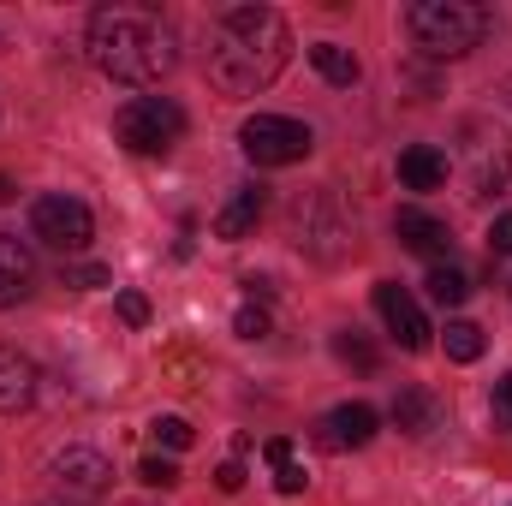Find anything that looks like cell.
Wrapping results in <instances>:
<instances>
[{
  "label": "cell",
  "mask_w": 512,
  "mask_h": 506,
  "mask_svg": "<svg viewBox=\"0 0 512 506\" xmlns=\"http://www.w3.org/2000/svg\"><path fill=\"white\" fill-rule=\"evenodd\" d=\"M292 30L274 6H233L209 30V78L227 96H256L286 72Z\"/></svg>",
  "instance_id": "1"
},
{
  "label": "cell",
  "mask_w": 512,
  "mask_h": 506,
  "mask_svg": "<svg viewBox=\"0 0 512 506\" xmlns=\"http://www.w3.org/2000/svg\"><path fill=\"white\" fill-rule=\"evenodd\" d=\"M90 60H96L102 78L149 90L179 66V36L149 6H102L90 18Z\"/></svg>",
  "instance_id": "2"
},
{
  "label": "cell",
  "mask_w": 512,
  "mask_h": 506,
  "mask_svg": "<svg viewBox=\"0 0 512 506\" xmlns=\"http://www.w3.org/2000/svg\"><path fill=\"white\" fill-rule=\"evenodd\" d=\"M405 30L423 54L435 60H465L471 48H483V36L495 30V12L477 0H417L405 12Z\"/></svg>",
  "instance_id": "3"
},
{
  "label": "cell",
  "mask_w": 512,
  "mask_h": 506,
  "mask_svg": "<svg viewBox=\"0 0 512 506\" xmlns=\"http://www.w3.org/2000/svg\"><path fill=\"white\" fill-rule=\"evenodd\" d=\"M292 239H298V251H310L316 262H340L352 251V215L334 197V185H316V191H304L292 203Z\"/></svg>",
  "instance_id": "4"
},
{
  "label": "cell",
  "mask_w": 512,
  "mask_h": 506,
  "mask_svg": "<svg viewBox=\"0 0 512 506\" xmlns=\"http://www.w3.org/2000/svg\"><path fill=\"white\" fill-rule=\"evenodd\" d=\"M114 137L126 143L131 155H167L185 137V108L167 96H137L114 114Z\"/></svg>",
  "instance_id": "5"
},
{
  "label": "cell",
  "mask_w": 512,
  "mask_h": 506,
  "mask_svg": "<svg viewBox=\"0 0 512 506\" xmlns=\"http://www.w3.org/2000/svg\"><path fill=\"white\" fill-rule=\"evenodd\" d=\"M239 143H245V155L256 167H292L316 149V131L304 120H286V114H251L239 126Z\"/></svg>",
  "instance_id": "6"
},
{
  "label": "cell",
  "mask_w": 512,
  "mask_h": 506,
  "mask_svg": "<svg viewBox=\"0 0 512 506\" xmlns=\"http://www.w3.org/2000/svg\"><path fill=\"white\" fill-rule=\"evenodd\" d=\"M30 233L48 245V251H84L90 239H96V215L78 203V197H66V191H54V197H36V209H30Z\"/></svg>",
  "instance_id": "7"
},
{
  "label": "cell",
  "mask_w": 512,
  "mask_h": 506,
  "mask_svg": "<svg viewBox=\"0 0 512 506\" xmlns=\"http://www.w3.org/2000/svg\"><path fill=\"white\" fill-rule=\"evenodd\" d=\"M48 483H54V495L90 506L114 489V465H108V453H96V447H66V453L48 465Z\"/></svg>",
  "instance_id": "8"
},
{
  "label": "cell",
  "mask_w": 512,
  "mask_h": 506,
  "mask_svg": "<svg viewBox=\"0 0 512 506\" xmlns=\"http://www.w3.org/2000/svg\"><path fill=\"white\" fill-rule=\"evenodd\" d=\"M376 310H382L387 334H393V340H399L405 352H423V346H429V334H435V328L423 322L417 298H411V292H405L399 280H382V286H376Z\"/></svg>",
  "instance_id": "9"
},
{
  "label": "cell",
  "mask_w": 512,
  "mask_h": 506,
  "mask_svg": "<svg viewBox=\"0 0 512 506\" xmlns=\"http://www.w3.org/2000/svg\"><path fill=\"white\" fill-rule=\"evenodd\" d=\"M376 405H364V399H352V405H334L322 423H316V441L328 447V453H346V447H370L376 441Z\"/></svg>",
  "instance_id": "10"
},
{
  "label": "cell",
  "mask_w": 512,
  "mask_h": 506,
  "mask_svg": "<svg viewBox=\"0 0 512 506\" xmlns=\"http://www.w3.org/2000/svg\"><path fill=\"white\" fill-rule=\"evenodd\" d=\"M36 387H42V370L18 352V346H0V417H18L36 405Z\"/></svg>",
  "instance_id": "11"
},
{
  "label": "cell",
  "mask_w": 512,
  "mask_h": 506,
  "mask_svg": "<svg viewBox=\"0 0 512 506\" xmlns=\"http://www.w3.org/2000/svg\"><path fill=\"white\" fill-rule=\"evenodd\" d=\"M393 233H399L405 251H417V256H447L453 251V227L435 221L429 209H399V215H393Z\"/></svg>",
  "instance_id": "12"
},
{
  "label": "cell",
  "mask_w": 512,
  "mask_h": 506,
  "mask_svg": "<svg viewBox=\"0 0 512 506\" xmlns=\"http://www.w3.org/2000/svg\"><path fill=\"white\" fill-rule=\"evenodd\" d=\"M30 286H36V256H30V245H18L12 233H0V310L24 304Z\"/></svg>",
  "instance_id": "13"
},
{
  "label": "cell",
  "mask_w": 512,
  "mask_h": 506,
  "mask_svg": "<svg viewBox=\"0 0 512 506\" xmlns=\"http://www.w3.org/2000/svg\"><path fill=\"white\" fill-rule=\"evenodd\" d=\"M387 417H393V429H399V435H411V441H417V435H429V429L441 423V405H435V393H429V387H399V393H393V405H387Z\"/></svg>",
  "instance_id": "14"
},
{
  "label": "cell",
  "mask_w": 512,
  "mask_h": 506,
  "mask_svg": "<svg viewBox=\"0 0 512 506\" xmlns=\"http://www.w3.org/2000/svg\"><path fill=\"white\" fill-rule=\"evenodd\" d=\"M399 185H405V191H441V185H447V155H441L435 143L399 149Z\"/></svg>",
  "instance_id": "15"
},
{
  "label": "cell",
  "mask_w": 512,
  "mask_h": 506,
  "mask_svg": "<svg viewBox=\"0 0 512 506\" xmlns=\"http://www.w3.org/2000/svg\"><path fill=\"white\" fill-rule=\"evenodd\" d=\"M262 185H239L233 197H227V209L215 215V239H251L256 221H262Z\"/></svg>",
  "instance_id": "16"
},
{
  "label": "cell",
  "mask_w": 512,
  "mask_h": 506,
  "mask_svg": "<svg viewBox=\"0 0 512 506\" xmlns=\"http://www.w3.org/2000/svg\"><path fill=\"white\" fill-rule=\"evenodd\" d=\"M310 66H316L334 90H352V84L364 78V60H358L346 42H316V48H310Z\"/></svg>",
  "instance_id": "17"
},
{
  "label": "cell",
  "mask_w": 512,
  "mask_h": 506,
  "mask_svg": "<svg viewBox=\"0 0 512 506\" xmlns=\"http://www.w3.org/2000/svg\"><path fill=\"white\" fill-rule=\"evenodd\" d=\"M423 286H429V298H435V304H441V310H459V304H465V298H471V280H465V274H459V268H453V262H435V268H429V280H423Z\"/></svg>",
  "instance_id": "18"
},
{
  "label": "cell",
  "mask_w": 512,
  "mask_h": 506,
  "mask_svg": "<svg viewBox=\"0 0 512 506\" xmlns=\"http://www.w3.org/2000/svg\"><path fill=\"white\" fill-rule=\"evenodd\" d=\"M447 358H453V364H477V358H483V328L465 322V316H453V322H447Z\"/></svg>",
  "instance_id": "19"
},
{
  "label": "cell",
  "mask_w": 512,
  "mask_h": 506,
  "mask_svg": "<svg viewBox=\"0 0 512 506\" xmlns=\"http://www.w3.org/2000/svg\"><path fill=\"white\" fill-rule=\"evenodd\" d=\"M334 352H340V364H352L358 376H370V370L382 364V358H376V346H370V340H364L358 328H346V334H334Z\"/></svg>",
  "instance_id": "20"
},
{
  "label": "cell",
  "mask_w": 512,
  "mask_h": 506,
  "mask_svg": "<svg viewBox=\"0 0 512 506\" xmlns=\"http://www.w3.org/2000/svg\"><path fill=\"white\" fill-rule=\"evenodd\" d=\"M149 435H155L167 453H185V447H191V423H185V417H173V411H167V417H155V423H149Z\"/></svg>",
  "instance_id": "21"
},
{
  "label": "cell",
  "mask_w": 512,
  "mask_h": 506,
  "mask_svg": "<svg viewBox=\"0 0 512 506\" xmlns=\"http://www.w3.org/2000/svg\"><path fill=\"white\" fill-rule=\"evenodd\" d=\"M137 483H149V489H173V483H179V465L155 453V459H143V465H137Z\"/></svg>",
  "instance_id": "22"
},
{
  "label": "cell",
  "mask_w": 512,
  "mask_h": 506,
  "mask_svg": "<svg viewBox=\"0 0 512 506\" xmlns=\"http://www.w3.org/2000/svg\"><path fill=\"white\" fill-rule=\"evenodd\" d=\"M233 334H239V340H268V310H262V304H239Z\"/></svg>",
  "instance_id": "23"
},
{
  "label": "cell",
  "mask_w": 512,
  "mask_h": 506,
  "mask_svg": "<svg viewBox=\"0 0 512 506\" xmlns=\"http://www.w3.org/2000/svg\"><path fill=\"white\" fill-rule=\"evenodd\" d=\"M60 280H66V286H84V292H90V286H108L114 274H108L102 262H78V268H60Z\"/></svg>",
  "instance_id": "24"
},
{
  "label": "cell",
  "mask_w": 512,
  "mask_h": 506,
  "mask_svg": "<svg viewBox=\"0 0 512 506\" xmlns=\"http://www.w3.org/2000/svg\"><path fill=\"white\" fill-rule=\"evenodd\" d=\"M120 322H131V328L149 322V298L143 292H120Z\"/></svg>",
  "instance_id": "25"
},
{
  "label": "cell",
  "mask_w": 512,
  "mask_h": 506,
  "mask_svg": "<svg viewBox=\"0 0 512 506\" xmlns=\"http://www.w3.org/2000/svg\"><path fill=\"white\" fill-rule=\"evenodd\" d=\"M489 256H512V215H495V227H489Z\"/></svg>",
  "instance_id": "26"
},
{
  "label": "cell",
  "mask_w": 512,
  "mask_h": 506,
  "mask_svg": "<svg viewBox=\"0 0 512 506\" xmlns=\"http://www.w3.org/2000/svg\"><path fill=\"white\" fill-rule=\"evenodd\" d=\"M304 483H310V477H304L298 465H280V471H274V489H280V495H304Z\"/></svg>",
  "instance_id": "27"
},
{
  "label": "cell",
  "mask_w": 512,
  "mask_h": 506,
  "mask_svg": "<svg viewBox=\"0 0 512 506\" xmlns=\"http://www.w3.org/2000/svg\"><path fill=\"white\" fill-rule=\"evenodd\" d=\"M495 417H507V423H512V370L495 381Z\"/></svg>",
  "instance_id": "28"
},
{
  "label": "cell",
  "mask_w": 512,
  "mask_h": 506,
  "mask_svg": "<svg viewBox=\"0 0 512 506\" xmlns=\"http://www.w3.org/2000/svg\"><path fill=\"white\" fill-rule=\"evenodd\" d=\"M262 459H268L274 471H280V465H292V441H280V435H274V441L262 447Z\"/></svg>",
  "instance_id": "29"
},
{
  "label": "cell",
  "mask_w": 512,
  "mask_h": 506,
  "mask_svg": "<svg viewBox=\"0 0 512 506\" xmlns=\"http://www.w3.org/2000/svg\"><path fill=\"white\" fill-rule=\"evenodd\" d=\"M215 483H221L227 495H239V489H245V465H221V471H215Z\"/></svg>",
  "instance_id": "30"
},
{
  "label": "cell",
  "mask_w": 512,
  "mask_h": 506,
  "mask_svg": "<svg viewBox=\"0 0 512 506\" xmlns=\"http://www.w3.org/2000/svg\"><path fill=\"white\" fill-rule=\"evenodd\" d=\"M12 197H18V191H12V179H0V203H12Z\"/></svg>",
  "instance_id": "31"
}]
</instances>
